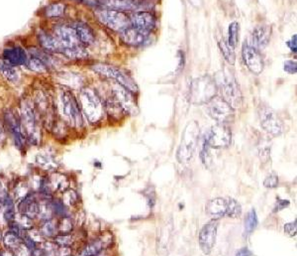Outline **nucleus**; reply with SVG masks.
<instances>
[{"instance_id":"obj_42","label":"nucleus","mask_w":297,"mask_h":256,"mask_svg":"<svg viewBox=\"0 0 297 256\" xmlns=\"http://www.w3.org/2000/svg\"><path fill=\"white\" fill-rule=\"evenodd\" d=\"M0 256H15L14 255V253L13 252H11V251H9V250H7V249H5L4 247H2V246H0Z\"/></svg>"},{"instance_id":"obj_15","label":"nucleus","mask_w":297,"mask_h":256,"mask_svg":"<svg viewBox=\"0 0 297 256\" xmlns=\"http://www.w3.org/2000/svg\"><path fill=\"white\" fill-rule=\"evenodd\" d=\"M242 55L246 67L253 74L260 75L264 71V60L260 52L252 45H249L247 42L243 44Z\"/></svg>"},{"instance_id":"obj_10","label":"nucleus","mask_w":297,"mask_h":256,"mask_svg":"<svg viewBox=\"0 0 297 256\" xmlns=\"http://www.w3.org/2000/svg\"><path fill=\"white\" fill-rule=\"evenodd\" d=\"M95 15L103 25L117 32H122L124 29L131 26L130 17H128L122 11L103 8L97 10Z\"/></svg>"},{"instance_id":"obj_26","label":"nucleus","mask_w":297,"mask_h":256,"mask_svg":"<svg viewBox=\"0 0 297 256\" xmlns=\"http://www.w3.org/2000/svg\"><path fill=\"white\" fill-rule=\"evenodd\" d=\"M105 109H106L107 113L112 118H115V119H120L126 114L123 108L121 107V105L113 97L107 101L106 105H105Z\"/></svg>"},{"instance_id":"obj_21","label":"nucleus","mask_w":297,"mask_h":256,"mask_svg":"<svg viewBox=\"0 0 297 256\" xmlns=\"http://www.w3.org/2000/svg\"><path fill=\"white\" fill-rule=\"evenodd\" d=\"M100 2L105 8L118 11L136 10L142 7L141 0H101Z\"/></svg>"},{"instance_id":"obj_40","label":"nucleus","mask_w":297,"mask_h":256,"mask_svg":"<svg viewBox=\"0 0 297 256\" xmlns=\"http://www.w3.org/2000/svg\"><path fill=\"white\" fill-rule=\"evenodd\" d=\"M296 35H294L293 37H291V39L286 43L287 44V46H288V48L291 50V52H293L294 54L296 53L297 51V44H296Z\"/></svg>"},{"instance_id":"obj_35","label":"nucleus","mask_w":297,"mask_h":256,"mask_svg":"<svg viewBox=\"0 0 297 256\" xmlns=\"http://www.w3.org/2000/svg\"><path fill=\"white\" fill-rule=\"evenodd\" d=\"M264 186L269 189L276 188L278 186V176L275 173L270 174L264 181Z\"/></svg>"},{"instance_id":"obj_28","label":"nucleus","mask_w":297,"mask_h":256,"mask_svg":"<svg viewBox=\"0 0 297 256\" xmlns=\"http://www.w3.org/2000/svg\"><path fill=\"white\" fill-rule=\"evenodd\" d=\"M240 25L238 22H232L228 28V44L232 49H235L239 42Z\"/></svg>"},{"instance_id":"obj_36","label":"nucleus","mask_w":297,"mask_h":256,"mask_svg":"<svg viewBox=\"0 0 297 256\" xmlns=\"http://www.w3.org/2000/svg\"><path fill=\"white\" fill-rule=\"evenodd\" d=\"M283 68H284V71H285L286 73L290 74V75H294V74H296V61H292V60L285 61Z\"/></svg>"},{"instance_id":"obj_13","label":"nucleus","mask_w":297,"mask_h":256,"mask_svg":"<svg viewBox=\"0 0 297 256\" xmlns=\"http://www.w3.org/2000/svg\"><path fill=\"white\" fill-rule=\"evenodd\" d=\"M218 225V221L213 220L210 223L206 224L199 232V246L201 251L206 255L210 254L212 249L214 248L217 237Z\"/></svg>"},{"instance_id":"obj_12","label":"nucleus","mask_w":297,"mask_h":256,"mask_svg":"<svg viewBox=\"0 0 297 256\" xmlns=\"http://www.w3.org/2000/svg\"><path fill=\"white\" fill-rule=\"evenodd\" d=\"M205 142L210 148H226L231 144L232 133L231 129L226 124L217 123L209 129L204 137Z\"/></svg>"},{"instance_id":"obj_11","label":"nucleus","mask_w":297,"mask_h":256,"mask_svg":"<svg viewBox=\"0 0 297 256\" xmlns=\"http://www.w3.org/2000/svg\"><path fill=\"white\" fill-rule=\"evenodd\" d=\"M206 111L213 120L220 124H226L234 118V109L219 97L206 103Z\"/></svg>"},{"instance_id":"obj_32","label":"nucleus","mask_w":297,"mask_h":256,"mask_svg":"<svg viewBox=\"0 0 297 256\" xmlns=\"http://www.w3.org/2000/svg\"><path fill=\"white\" fill-rule=\"evenodd\" d=\"M27 66L29 67L30 70L34 71V72H38V73H45L48 70V66L47 64H45L42 60H40L39 58L33 57L31 59H29Z\"/></svg>"},{"instance_id":"obj_19","label":"nucleus","mask_w":297,"mask_h":256,"mask_svg":"<svg viewBox=\"0 0 297 256\" xmlns=\"http://www.w3.org/2000/svg\"><path fill=\"white\" fill-rule=\"evenodd\" d=\"M272 36V28L269 25L257 26L252 33V46L257 50L264 49L270 43Z\"/></svg>"},{"instance_id":"obj_17","label":"nucleus","mask_w":297,"mask_h":256,"mask_svg":"<svg viewBox=\"0 0 297 256\" xmlns=\"http://www.w3.org/2000/svg\"><path fill=\"white\" fill-rule=\"evenodd\" d=\"M120 36L124 44L131 47L143 46L148 39V33L136 29L133 26H129L128 28L124 29L122 32H120Z\"/></svg>"},{"instance_id":"obj_34","label":"nucleus","mask_w":297,"mask_h":256,"mask_svg":"<svg viewBox=\"0 0 297 256\" xmlns=\"http://www.w3.org/2000/svg\"><path fill=\"white\" fill-rule=\"evenodd\" d=\"M200 159L202 161V163L204 164L205 167L210 168L212 165V156L210 153V147L209 145L205 142V140H203V144H202V148L200 151Z\"/></svg>"},{"instance_id":"obj_37","label":"nucleus","mask_w":297,"mask_h":256,"mask_svg":"<svg viewBox=\"0 0 297 256\" xmlns=\"http://www.w3.org/2000/svg\"><path fill=\"white\" fill-rule=\"evenodd\" d=\"M296 225V220L294 222L285 224L284 225V231H285V233H287L289 236H295L296 235L297 230Z\"/></svg>"},{"instance_id":"obj_29","label":"nucleus","mask_w":297,"mask_h":256,"mask_svg":"<svg viewBox=\"0 0 297 256\" xmlns=\"http://www.w3.org/2000/svg\"><path fill=\"white\" fill-rule=\"evenodd\" d=\"M259 221H258V216L257 212L254 208H252L249 214L247 215V218L245 220V235L249 236L253 233V231L256 230L258 227Z\"/></svg>"},{"instance_id":"obj_22","label":"nucleus","mask_w":297,"mask_h":256,"mask_svg":"<svg viewBox=\"0 0 297 256\" xmlns=\"http://www.w3.org/2000/svg\"><path fill=\"white\" fill-rule=\"evenodd\" d=\"M3 58L5 61L10 63L13 66H22L27 65L29 58L28 54L24 49L20 47H14V48H8L3 52Z\"/></svg>"},{"instance_id":"obj_30","label":"nucleus","mask_w":297,"mask_h":256,"mask_svg":"<svg viewBox=\"0 0 297 256\" xmlns=\"http://www.w3.org/2000/svg\"><path fill=\"white\" fill-rule=\"evenodd\" d=\"M218 46H219V49L222 53L223 57L226 60V62L229 63L230 65H234L235 62H236V56H235V53H234V49H232L229 46L228 42H226L223 39L221 41H219Z\"/></svg>"},{"instance_id":"obj_4","label":"nucleus","mask_w":297,"mask_h":256,"mask_svg":"<svg viewBox=\"0 0 297 256\" xmlns=\"http://www.w3.org/2000/svg\"><path fill=\"white\" fill-rule=\"evenodd\" d=\"M218 90H220L222 99L233 109H239L243 106V95L234 76L229 72H220L214 78Z\"/></svg>"},{"instance_id":"obj_41","label":"nucleus","mask_w":297,"mask_h":256,"mask_svg":"<svg viewBox=\"0 0 297 256\" xmlns=\"http://www.w3.org/2000/svg\"><path fill=\"white\" fill-rule=\"evenodd\" d=\"M253 255V253H252V251L247 248V247H244V248H241L240 250H238L237 251V253H236V255L235 256H252Z\"/></svg>"},{"instance_id":"obj_23","label":"nucleus","mask_w":297,"mask_h":256,"mask_svg":"<svg viewBox=\"0 0 297 256\" xmlns=\"http://www.w3.org/2000/svg\"><path fill=\"white\" fill-rule=\"evenodd\" d=\"M173 234V224L172 222L167 223L160 231V237L158 239V251L160 255H168L170 243L172 240Z\"/></svg>"},{"instance_id":"obj_8","label":"nucleus","mask_w":297,"mask_h":256,"mask_svg":"<svg viewBox=\"0 0 297 256\" xmlns=\"http://www.w3.org/2000/svg\"><path fill=\"white\" fill-rule=\"evenodd\" d=\"M92 70L103 77L111 78L115 80L117 83L121 84L125 89L130 91L133 94L138 93V86L137 83L132 79V77H129L125 72L120 70L119 68L107 64L98 63L92 66Z\"/></svg>"},{"instance_id":"obj_33","label":"nucleus","mask_w":297,"mask_h":256,"mask_svg":"<svg viewBox=\"0 0 297 256\" xmlns=\"http://www.w3.org/2000/svg\"><path fill=\"white\" fill-rule=\"evenodd\" d=\"M66 11V5L62 3H56L49 5L46 8V15L48 17H59L62 16Z\"/></svg>"},{"instance_id":"obj_7","label":"nucleus","mask_w":297,"mask_h":256,"mask_svg":"<svg viewBox=\"0 0 297 256\" xmlns=\"http://www.w3.org/2000/svg\"><path fill=\"white\" fill-rule=\"evenodd\" d=\"M79 104L82 113L89 123L96 124L103 118L104 106L93 90L85 88L80 91Z\"/></svg>"},{"instance_id":"obj_14","label":"nucleus","mask_w":297,"mask_h":256,"mask_svg":"<svg viewBox=\"0 0 297 256\" xmlns=\"http://www.w3.org/2000/svg\"><path fill=\"white\" fill-rule=\"evenodd\" d=\"M112 93L113 98L121 105L126 114L137 115L139 113V107L135 101L133 93H131L117 82L113 86Z\"/></svg>"},{"instance_id":"obj_18","label":"nucleus","mask_w":297,"mask_h":256,"mask_svg":"<svg viewBox=\"0 0 297 256\" xmlns=\"http://www.w3.org/2000/svg\"><path fill=\"white\" fill-rule=\"evenodd\" d=\"M131 26L145 33L151 32L156 27L155 16L147 11H137L130 17Z\"/></svg>"},{"instance_id":"obj_6","label":"nucleus","mask_w":297,"mask_h":256,"mask_svg":"<svg viewBox=\"0 0 297 256\" xmlns=\"http://www.w3.org/2000/svg\"><path fill=\"white\" fill-rule=\"evenodd\" d=\"M4 126L6 133L9 134L14 146L22 153H25L29 144L24 128L21 122L19 112L14 109H6L4 112Z\"/></svg>"},{"instance_id":"obj_3","label":"nucleus","mask_w":297,"mask_h":256,"mask_svg":"<svg viewBox=\"0 0 297 256\" xmlns=\"http://www.w3.org/2000/svg\"><path fill=\"white\" fill-rule=\"evenodd\" d=\"M199 140V125L197 121L191 120L186 124L181 134L180 143L176 151V159L182 165H188L197 148Z\"/></svg>"},{"instance_id":"obj_9","label":"nucleus","mask_w":297,"mask_h":256,"mask_svg":"<svg viewBox=\"0 0 297 256\" xmlns=\"http://www.w3.org/2000/svg\"><path fill=\"white\" fill-rule=\"evenodd\" d=\"M258 115L262 128L273 137L281 135L283 123L278 114L267 104H261L258 108Z\"/></svg>"},{"instance_id":"obj_39","label":"nucleus","mask_w":297,"mask_h":256,"mask_svg":"<svg viewBox=\"0 0 297 256\" xmlns=\"http://www.w3.org/2000/svg\"><path fill=\"white\" fill-rule=\"evenodd\" d=\"M6 129L4 126V123L0 120V149L3 146L5 140H6Z\"/></svg>"},{"instance_id":"obj_38","label":"nucleus","mask_w":297,"mask_h":256,"mask_svg":"<svg viewBox=\"0 0 297 256\" xmlns=\"http://www.w3.org/2000/svg\"><path fill=\"white\" fill-rule=\"evenodd\" d=\"M289 205H290L289 201H287V200H283V199H279V198H278V199L276 200V203H275V205H274L273 211H274V212H276V211H280V210L284 209L285 207L289 206Z\"/></svg>"},{"instance_id":"obj_5","label":"nucleus","mask_w":297,"mask_h":256,"mask_svg":"<svg viewBox=\"0 0 297 256\" xmlns=\"http://www.w3.org/2000/svg\"><path fill=\"white\" fill-rule=\"evenodd\" d=\"M218 87L213 77L202 76L193 79L189 84L188 99L194 104H206L216 97Z\"/></svg>"},{"instance_id":"obj_31","label":"nucleus","mask_w":297,"mask_h":256,"mask_svg":"<svg viewBox=\"0 0 297 256\" xmlns=\"http://www.w3.org/2000/svg\"><path fill=\"white\" fill-rule=\"evenodd\" d=\"M228 201V209H227V217L232 219L240 218L242 215V206L240 203L232 198L227 199Z\"/></svg>"},{"instance_id":"obj_24","label":"nucleus","mask_w":297,"mask_h":256,"mask_svg":"<svg viewBox=\"0 0 297 256\" xmlns=\"http://www.w3.org/2000/svg\"><path fill=\"white\" fill-rule=\"evenodd\" d=\"M74 29L80 44L90 45L93 43L95 36L92 29L89 26L82 22H77L74 24Z\"/></svg>"},{"instance_id":"obj_20","label":"nucleus","mask_w":297,"mask_h":256,"mask_svg":"<svg viewBox=\"0 0 297 256\" xmlns=\"http://www.w3.org/2000/svg\"><path fill=\"white\" fill-rule=\"evenodd\" d=\"M228 201L223 198H215L210 200L205 206V210L209 217L218 221L219 219L227 217Z\"/></svg>"},{"instance_id":"obj_1","label":"nucleus","mask_w":297,"mask_h":256,"mask_svg":"<svg viewBox=\"0 0 297 256\" xmlns=\"http://www.w3.org/2000/svg\"><path fill=\"white\" fill-rule=\"evenodd\" d=\"M19 115L29 146H39L42 141L41 117L35 104L29 100L21 102Z\"/></svg>"},{"instance_id":"obj_27","label":"nucleus","mask_w":297,"mask_h":256,"mask_svg":"<svg viewBox=\"0 0 297 256\" xmlns=\"http://www.w3.org/2000/svg\"><path fill=\"white\" fill-rule=\"evenodd\" d=\"M39 41L41 45L49 51L60 52V45L58 41L56 40L54 35H49L45 32H40L39 35Z\"/></svg>"},{"instance_id":"obj_25","label":"nucleus","mask_w":297,"mask_h":256,"mask_svg":"<svg viewBox=\"0 0 297 256\" xmlns=\"http://www.w3.org/2000/svg\"><path fill=\"white\" fill-rule=\"evenodd\" d=\"M0 76L12 83H17L20 80L19 71L4 59L0 60Z\"/></svg>"},{"instance_id":"obj_2","label":"nucleus","mask_w":297,"mask_h":256,"mask_svg":"<svg viewBox=\"0 0 297 256\" xmlns=\"http://www.w3.org/2000/svg\"><path fill=\"white\" fill-rule=\"evenodd\" d=\"M58 110L64 122L70 127H83V116L79 103L69 91H61L58 97Z\"/></svg>"},{"instance_id":"obj_16","label":"nucleus","mask_w":297,"mask_h":256,"mask_svg":"<svg viewBox=\"0 0 297 256\" xmlns=\"http://www.w3.org/2000/svg\"><path fill=\"white\" fill-rule=\"evenodd\" d=\"M111 244V237L103 234L94 239L86 241L74 256H99V254Z\"/></svg>"}]
</instances>
